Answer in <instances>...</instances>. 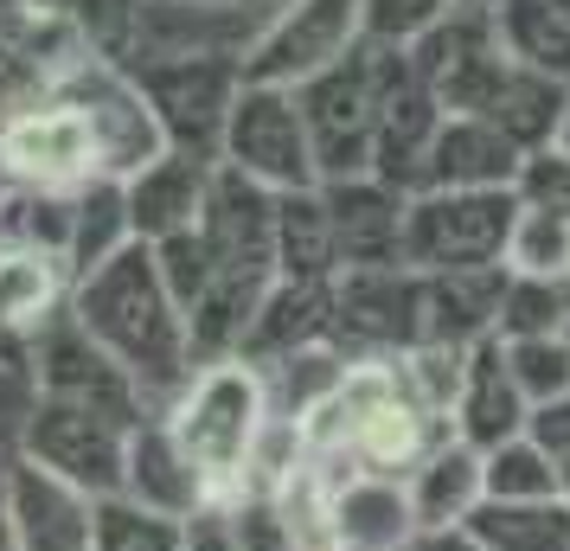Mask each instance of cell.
I'll return each mask as SVG.
<instances>
[{"instance_id":"6da1fadb","label":"cell","mask_w":570,"mask_h":551,"mask_svg":"<svg viewBox=\"0 0 570 551\" xmlns=\"http://www.w3.org/2000/svg\"><path fill=\"white\" fill-rule=\"evenodd\" d=\"M65 315L129 372L155 411H167V397L180 392L186 378H193V366H199L193 360V327H186L180 302L160 283L155 244H129L104 269L78 276Z\"/></svg>"},{"instance_id":"7a4b0ae2","label":"cell","mask_w":570,"mask_h":551,"mask_svg":"<svg viewBox=\"0 0 570 551\" xmlns=\"http://www.w3.org/2000/svg\"><path fill=\"white\" fill-rule=\"evenodd\" d=\"M269 417H276L269 411V378L244 353L193 366V378L160 411V423L174 430V443L193 462V474L206 481L212 506H237L244 500L250 462H257V443H263V430H269Z\"/></svg>"},{"instance_id":"3957f363","label":"cell","mask_w":570,"mask_h":551,"mask_svg":"<svg viewBox=\"0 0 570 551\" xmlns=\"http://www.w3.org/2000/svg\"><path fill=\"white\" fill-rule=\"evenodd\" d=\"M519 225V193H416L404 218V263L416 276L507 269V244Z\"/></svg>"},{"instance_id":"277c9868","label":"cell","mask_w":570,"mask_h":551,"mask_svg":"<svg viewBox=\"0 0 570 551\" xmlns=\"http://www.w3.org/2000/svg\"><path fill=\"white\" fill-rule=\"evenodd\" d=\"M109 180L97 135L65 97L0 109V193H83Z\"/></svg>"},{"instance_id":"5b68a950","label":"cell","mask_w":570,"mask_h":551,"mask_svg":"<svg viewBox=\"0 0 570 551\" xmlns=\"http://www.w3.org/2000/svg\"><path fill=\"white\" fill-rule=\"evenodd\" d=\"M218 167H232V174L269 186V193L321 186L314 141H308V116H302V104H295V90H276V83H250L244 78V90H237V104H232V122H225Z\"/></svg>"},{"instance_id":"8992f818","label":"cell","mask_w":570,"mask_h":551,"mask_svg":"<svg viewBox=\"0 0 570 551\" xmlns=\"http://www.w3.org/2000/svg\"><path fill=\"white\" fill-rule=\"evenodd\" d=\"M129 71L155 109L167 148L218 167L225 122H232V104L244 90V65H232V58H160V65H129Z\"/></svg>"},{"instance_id":"52a82bcc","label":"cell","mask_w":570,"mask_h":551,"mask_svg":"<svg viewBox=\"0 0 570 551\" xmlns=\"http://www.w3.org/2000/svg\"><path fill=\"white\" fill-rule=\"evenodd\" d=\"M365 39L360 0H283L263 20L257 46L244 58L250 83H276V90H302L321 71H334L353 58V46Z\"/></svg>"},{"instance_id":"ba28073f","label":"cell","mask_w":570,"mask_h":551,"mask_svg":"<svg viewBox=\"0 0 570 551\" xmlns=\"http://www.w3.org/2000/svg\"><path fill=\"white\" fill-rule=\"evenodd\" d=\"M20 455L39 469L65 474L71 488L90 500L122 494V462H129V423L83 411V404H58V397L32 392V411L20 423Z\"/></svg>"},{"instance_id":"9c48e42d","label":"cell","mask_w":570,"mask_h":551,"mask_svg":"<svg viewBox=\"0 0 570 551\" xmlns=\"http://www.w3.org/2000/svg\"><path fill=\"white\" fill-rule=\"evenodd\" d=\"M27 372H32V392H39V397L104 411V417L129 423V430H135V423H148V417H160L155 404L141 397V385H135L129 372L116 366V360H109L104 346L90 341L71 315H58L52 327H39V334H32Z\"/></svg>"},{"instance_id":"30bf717a","label":"cell","mask_w":570,"mask_h":551,"mask_svg":"<svg viewBox=\"0 0 570 551\" xmlns=\"http://www.w3.org/2000/svg\"><path fill=\"white\" fill-rule=\"evenodd\" d=\"M334 341L360 360H391L423 346V276L411 263L340 269L334 276Z\"/></svg>"},{"instance_id":"8fae6325","label":"cell","mask_w":570,"mask_h":551,"mask_svg":"<svg viewBox=\"0 0 570 551\" xmlns=\"http://www.w3.org/2000/svg\"><path fill=\"white\" fill-rule=\"evenodd\" d=\"M58 97L90 122L109 180H129V174L148 167V160L167 155V135H160L155 109H148V97H141V83H135L129 65H116V58H90Z\"/></svg>"},{"instance_id":"7c38bea8","label":"cell","mask_w":570,"mask_h":551,"mask_svg":"<svg viewBox=\"0 0 570 551\" xmlns=\"http://www.w3.org/2000/svg\"><path fill=\"white\" fill-rule=\"evenodd\" d=\"M90 58H104L65 13L13 0L0 13V109H27L58 97Z\"/></svg>"},{"instance_id":"4fadbf2b","label":"cell","mask_w":570,"mask_h":551,"mask_svg":"<svg viewBox=\"0 0 570 551\" xmlns=\"http://www.w3.org/2000/svg\"><path fill=\"white\" fill-rule=\"evenodd\" d=\"M269 13L232 7V0H135V32L122 65H160V58H232L244 65Z\"/></svg>"},{"instance_id":"5bb4252c","label":"cell","mask_w":570,"mask_h":551,"mask_svg":"<svg viewBox=\"0 0 570 551\" xmlns=\"http://www.w3.org/2000/svg\"><path fill=\"white\" fill-rule=\"evenodd\" d=\"M0 520L13 551H90L97 532V500L71 488L65 474L13 455L0 474Z\"/></svg>"},{"instance_id":"9a60e30c","label":"cell","mask_w":570,"mask_h":551,"mask_svg":"<svg viewBox=\"0 0 570 551\" xmlns=\"http://www.w3.org/2000/svg\"><path fill=\"white\" fill-rule=\"evenodd\" d=\"M321 206L334 225L340 269H379V263H404V218H411V193L385 186L379 174H353V180H327Z\"/></svg>"},{"instance_id":"2e32d148","label":"cell","mask_w":570,"mask_h":551,"mask_svg":"<svg viewBox=\"0 0 570 551\" xmlns=\"http://www.w3.org/2000/svg\"><path fill=\"white\" fill-rule=\"evenodd\" d=\"M212 160L199 155H167L148 160L141 174L122 180L129 193V225H135V244H167V237L180 232H199V218H206V199H212Z\"/></svg>"},{"instance_id":"e0dca14e","label":"cell","mask_w":570,"mask_h":551,"mask_svg":"<svg viewBox=\"0 0 570 551\" xmlns=\"http://www.w3.org/2000/svg\"><path fill=\"white\" fill-rule=\"evenodd\" d=\"M532 423V404L513 385V366H507V346L481 341L468 346V372H462V397H455V417H449V436H462L468 449H500L525 436Z\"/></svg>"},{"instance_id":"ac0fdd59","label":"cell","mask_w":570,"mask_h":551,"mask_svg":"<svg viewBox=\"0 0 570 551\" xmlns=\"http://www.w3.org/2000/svg\"><path fill=\"white\" fill-rule=\"evenodd\" d=\"M525 148L481 122V116H442L436 148H430V180L423 193H507L519 180Z\"/></svg>"},{"instance_id":"d6986e66","label":"cell","mask_w":570,"mask_h":551,"mask_svg":"<svg viewBox=\"0 0 570 551\" xmlns=\"http://www.w3.org/2000/svg\"><path fill=\"white\" fill-rule=\"evenodd\" d=\"M122 500L148 506V513H167V520H193V513H206V506H212L206 481L193 474V462L180 455L174 430H167L160 417H148V423H135V430H129Z\"/></svg>"},{"instance_id":"ffe728a7","label":"cell","mask_w":570,"mask_h":551,"mask_svg":"<svg viewBox=\"0 0 570 551\" xmlns=\"http://www.w3.org/2000/svg\"><path fill=\"white\" fill-rule=\"evenodd\" d=\"M334 539L340 551H404L416 539L411 488L397 474L346 469L334 488Z\"/></svg>"},{"instance_id":"44dd1931","label":"cell","mask_w":570,"mask_h":551,"mask_svg":"<svg viewBox=\"0 0 570 551\" xmlns=\"http://www.w3.org/2000/svg\"><path fill=\"white\" fill-rule=\"evenodd\" d=\"M411 513L416 532H449V525H468L481 506H488V469H481V449H468L462 436H442L411 474Z\"/></svg>"},{"instance_id":"7402d4cb","label":"cell","mask_w":570,"mask_h":551,"mask_svg":"<svg viewBox=\"0 0 570 551\" xmlns=\"http://www.w3.org/2000/svg\"><path fill=\"white\" fill-rule=\"evenodd\" d=\"M65 308H71V263L39 244L0 237V327L32 346V334L52 327Z\"/></svg>"},{"instance_id":"603a6c76","label":"cell","mask_w":570,"mask_h":551,"mask_svg":"<svg viewBox=\"0 0 570 551\" xmlns=\"http://www.w3.org/2000/svg\"><path fill=\"white\" fill-rule=\"evenodd\" d=\"M321 341H334V283H283L276 276V289L263 295V308L237 353L250 366H276V360Z\"/></svg>"},{"instance_id":"cb8c5ba5","label":"cell","mask_w":570,"mask_h":551,"mask_svg":"<svg viewBox=\"0 0 570 551\" xmlns=\"http://www.w3.org/2000/svg\"><path fill=\"white\" fill-rule=\"evenodd\" d=\"M436 129H442V104L423 90V83H404V90L385 104V116H379L372 174L416 199L423 180H430V148H436Z\"/></svg>"},{"instance_id":"d4e9b609","label":"cell","mask_w":570,"mask_h":551,"mask_svg":"<svg viewBox=\"0 0 570 551\" xmlns=\"http://www.w3.org/2000/svg\"><path fill=\"white\" fill-rule=\"evenodd\" d=\"M276 276L283 283H334L340 276V244L321 206V186L276 193Z\"/></svg>"},{"instance_id":"484cf974","label":"cell","mask_w":570,"mask_h":551,"mask_svg":"<svg viewBox=\"0 0 570 551\" xmlns=\"http://www.w3.org/2000/svg\"><path fill=\"white\" fill-rule=\"evenodd\" d=\"M564 104H570L564 83L539 78V71H525V65H507V78H500V90L488 97L481 122H493L507 141H519V148L532 155V148H551V135L564 122Z\"/></svg>"},{"instance_id":"4316f807","label":"cell","mask_w":570,"mask_h":551,"mask_svg":"<svg viewBox=\"0 0 570 551\" xmlns=\"http://www.w3.org/2000/svg\"><path fill=\"white\" fill-rule=\"evenodd\" d=\"M129 244H135V225H129V193H122V180H90L71 199V244H65L71 283L90 276V269H104Z\"/></svg>"},{"instance_id":"83f0119b","label":"cell","mask_w":570,"mask_h":551,"mask_svg":"<svg viewBox=\"0 0 570 551\" xmlns=\"http://www.w3.org/2000/svg\"><path fill=\"white\" fill-rule=\"evenodd\" d=\"M493 20H500V46H507L513 65L570 90V20L551 0H507Z\"/></svg>"},{"instance_id":"f1b7e54d","label":"cell","mask_w":570,"mask_h":551,"mask_svg":"<svg viewBox=\"0 0 570 551\" xmlns=\"http://www.w3.org/2000/svg\"><path fill=\"white\" fill-rule=\"evenodd\" d=\"M468 532L488 551H570V500H488Z\"/></svg>"},{"instance_id":"f546056e","label":"cell","mask_w":570,"mask_h":551,"mask_svg":"<svg viewBox=\"0 0 570 551\" xmlns=\"http://www.w3.org/2000/svg\"><path fill=\"white\" fill-rule=\"evenodd\" d=\"M544 334H570V283H544V276H513L507 269L493 341H544Z\"/></svg>"},{"instance_id":"4dcf8cb0","label":"cell","mask_w":570,"mask_h":551,"mask_svg":"<svg viewBox=\"0 0 570 551\" xmlns=\"http://www.w3.org/2000/svg\"><path fill=\"white\" fill-rule=\"evenodd\" d=\"M90 551H186V520H167V513H148L135 500L109 494L97 500Z\"/></svg>"},{"instance_id":"1f68e13d","label":"cell","mask_w":570,"mask_h":551,"mask_svg":"<svg viewBox=\"0 0 570 551\" xmlns=\"http://www.w3.org/2000/svg\"><path fill=\"white\" fill-rule=\"evenodd\" d=\"M481 469H488V500H564V481H558L551 455L532 436H513V443L488 449Z\"/></svg>"},{"instance_id":"d6a6232c","label":"cell","mask_w":570,"mask_h":551,"mask_svg":"<svg viewBox=\"0 0 570 551\" xmlns=\"http://www.w3.org/2000/svg\"><path fill=\"white\" fill-rule=\"evenodd\" d=\"M507 269H513V276L564 283L570 276V218H551V211H525L519 206L513 244H507Z\"/></svg>"},{"instance_id":"836d02e7","label":"cell","mask_w":570,"mask_h":551,"mask_svg":"<svg viewBox=\"0 0 570 551\" xmlns=\"http://www.w3.org/2000/svg\"><path fill=\"white\" fill-rule=\"evenodd\" d=\"M500 346H507L513 385L525 392L532 411L570 397V334H544V341H500Z\"/></svg>"},{"instance_id":"e575fe53","label":"cell","mask_w":570,"mask_h":551,"mask_svg":"<svg viewBox=\"0 0 570 551\" xmlns=\"http://www.w3.org/2000/svg\"><path fill=\"white\" fill-rule=\"evenodd\" d=\"M449 13H455V0H360L365 39L372 46H397V52H416Z\"/></svg>"},{"instance_id":"d590c367","label":"cell","mask_w":570,"mask_h":551,"mask_svg":"<svg viewBox=\"0 0 570 551\" xmlns=\"http://www.w3.org/2000/svg\"><path fill=\"white\" fill-rule=\"evenodd\" d=\"M155 263H160V283H167V295L180 302L186 327H193L199 302L212 295V250H206V237H199V232L167 237V244H155Z\"/></svg>"},{"instance_id":"8d00e7d4","label":"cell","mask_w":570,"mask_h":551,"mask_svg":"<svg viewBox=\"0 0 570 551\" xmlns=\"http://www.w3.org/2000/svg\"><path fill=\"white\" fill-rule=\"evenodd\" d=\"M32 7H52V13H65L71 27L97 46L104 58H129V32H135V0H32Z\"/></svg>"},{"instance_id":"74e56055","label":"cell","mask_w":570,"mask_h":551,"mask_svg":"<svg viewBox=\"0 0 570 551\" xmlns=\"http://www.w3.org/2000/svg\"><path fill=\"white\" fill-rule=\"evenodd\" d=\"M519 206L525 211H551V218H570V155L564 148H532L519 160Z\"/></svg>"},{"instance_id":"f35d334b","label":"cell","mask_w":570,"mask_h":551,"mask_svg":"<svg viewBox=\"0 0 570 551\" xmlns=\"http://www.w3.org/2000/svg\"><path fill=\"white\" fill-rule=\"evenodd\" d=\"M525 436L551 455V469H558V481H564V500H570V397H558V404H539L532 411V423H525Z\"/></svg>"},{"instance_id":"ab89813d","label":"cell","mask_w":570,"mask_h":551,"mask_svg":"<svg viewBox=\"0 0 570 551\" xmlns=\"http://www.w3.org/2000/svg\"><path fill=\"white\" fill-rule=\"evenodd\" d=\"M186 551H237V532H232V513L225 506H206L186 520Z\"/></svg>"},{"instance_id":"60d3db41","label":"cell","mask_w":570,"mask_h":551,"mask_svg":"<svg viewBox=\"0 0 570 551\" xmlns=\"http://www.w3.org/2000/svg\"><path fill=\"white\" fill-rule=\"evenodd\" d=\"M404 551H488V545H481L468 525H449V532H416Z\"/></svg>"},{"instance_id":"b9f144b4","label":"cell","mask_w":570,"mask_h":551,"mask_svg":"<svg viewBox=\"0 0 570 551\" xmlns=\"http://www.w3.org/2000/svg\"><path fill=\"white\" fill-rule=\"evenodd\" d=\"M27 360H32V346L13 341V334L0 327V366H7V372H27ZM27 378H32V372H27Z\"/></svg>"},{"instance_id":"7bdbcfd3","label":"cell","mask_w":570,"mask_h":551,"mask_svg":"<svg viewBox=\"0 0 570 551\" xmlns=\"http://www.w3.org/2000/svg\"><path fill=\"white\" fill-rule=\"evenodd\" d=\"M455 7H468V13H500L507 0H455Z\"/></svg>"},{"instance_id":"ee69618b","label":"cell","mask_w":570,"mask_h":551,"mask_svg":"<svg viewBox=\"0 0 570 551\" xmlns=\"http://www.w3.org/2000/svg\"><path fill=\"white\" fill-rule=\"evenodd\" d=\"M551 148H564V155H570V104H564V122H558V135H551Z\"/></svg>"},{"instance_id":"f6af8a7d","label":"cell","mask_w":570,"mask_h":551,"mask_svg":"<svg viewBox=\"0 0 570 551\" xmlns=\"http://www.w3.org/2000/svg\"><path fill=\"white\" fill-rule=\"evenodd\" d=\"M232 7H250V13H276L283 0H232Z\"/></svg>"},{"instance_id":"bcb514c9","label":"cell","mask_w":570,"mask_h":551,"mask_svg":"<svg viewBox=\"0 0 570 551\" xmlns=\"http://www.w3.org/2000/svg\"><path fill=\"white\" fill-rule=\"evenodd\" d=\"M551 7H558V13H564V20H570V0H551Z\"/></svg>"},{"instance_id":"7dc6e473","label":"cell","mask_w":570,"mask_h":551,"mask_svg":"<svg viewBox=\"0 0 570 551\" xmlns=\"http://www.w3.org/2000/svg\"><path fill=\"white\" fill-rule=\"evenodd\" d=\"M0 551H13V545H7V520H0Z\"/></svg>"},{"instance_id":"c3c4849f","label":"cell","mask_w":570,"mask_h":551,"mask_svg":"<svg viewBox=\"0 0 570 551\" xmlns=\"http://www.w3.org/2000/svg\"><path fill=\"white\" fill-rule=\"evenodd\" d=\"M7 7H13V0H0V13H7Z\"/></svg>"},{"instance_id":"681fc988","label":"cell","mask_w":570,"mask_h":551,"mask_svg":"<svg viewBox=\"0 0 570 551\" xmlns=\"http://www.w3.org/2000/svg\"><path fill=\"white\" fill-rule=\"evenodd\" d=\"M564 283H570V276H564Z\"/></svg>"}]
</instances>
